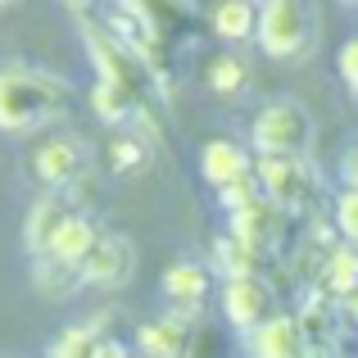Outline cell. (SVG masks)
Segmentation results:
<instances>
[{"mask_svg":"<svg viewBox=\"0 0 358 358\" xmlns=\"http://www.w3.org/2000/svg\"><path fill=\"white\" fill-rule=\"evenodd\" d=\"M69 109V87L36 69L0 73V131H32Z\"/></svg>","mask_w":358,"mask_h":358,"instance_id":"obj_1","label":"cell"},{"mask_svg":"<svg viewBox=\"0 0 358 358\" xmlns=\"http://www.w3.org/2000/svg\"><path fill=\"white\" fill-rule=\"evenodd\" d=\"M308 141H313V118L299 100H272L259 109L254 118V150L263 159L281 155V159H304Z\"/></svg>","mask_w":358,"mask_h":358,"instance_id":"obj_2","label":"cell"},{"mask_svg":"<svg viewBox=\"0 0 358 358\" xmlns=\"http://www.w3.org/2000/svg\"><path fill=\"white\" fill-rule=\"evenodd\" d=\"M259 41L272 59H295L313 41V9L308 0H263L259 9Z\"/></svg>","mask_w":358,"mask_h":358,"instance_id":"obj_3","label":"cell"},{"mask_svg":"<svg viewBox=\"0 0 358 358\" xmlns=\"http://www.w3.org/2000/svg\"><path fill=\"white\" fill-rule=\"evenodd\" d=\"M82 168H87V145L78 136H45L41 145L32 150V173L41 186L59 191V186L78 182Z\"/></svg>","mask_w":358,"mask_h":358,"instance_id":"obj_4","label":"cell"},{"mask_svg":"<svg viewBox=\"0 0 358 358\" xmlns=\"http://www.w3.org/2000/svg\"><path fill=\"white\" fill-rule=\"evenodd\" d=\"M259 186H263V195H268L277 209H295V204L308 200V186H313V177H308L304 159L268 155V159L259 164Z\"/></svg>","mask_w":358,"mask_h":358,"instance_id":"obj_5","label":"cell"},{"mask_svg":"<svg viewBox=\"0 0 358 358\" xmlns=\"http://www.w3.org/2000/svg\"><path fill=\"white\" fill-rule=\"evenodd\" d=\"M131 272H136V250L127 236H114V231L100 236L91 259L82 263V281H91V286H122Z\"/></svg>","mask_w":358,"mask_h":358,"instance_id":"obj_6","label":"cell"},{"mask_svg":"<svg viewBox=\"0 0 358 358\" xmlns=\"http://www.w3.org/2000/svg\"><path fill=\"white\" fill-rule=\"evenodd\" d=\"M222 304H227V317L245 331H259L268 322V308H272V290L263 286L259 277H231L227 290H222Z\"/></svg>","mask_w":358,"mask_h":358,"instance_id":"obj_7","label":"cell"},{"mask_svg":"<svg viewBox=\"0 0 358 358\" xmlns=\"http://www.w3.org/2000/svg\"><path fill=\"white\" fill-rule=\"evenodd\" d=\"M254 358H304L308 354V336L299 327V317H268L254 331Z\"/></svg>","mask_w":358,"mask_h":358,"instance_id":"obj_8","label":"cell"},{"mask_svg":"<svg viewBox=\"0 0 358 358\" xmlns=\"http://www.w3.org/2000/svg\"><path fill=\"white\" fill-rule=\"evenodd\" d=\"M200 173H204V182H213L222 191V186L250 177V155H245L236 141H209L204 155H200Z\"/></svg>","mask_w":358,"mask_h":358,"instance_id":"obj_9","label":"cell"},{"mask_svg":"<svg viewBox=\"0 0 358 358\" xmlns=\"http://www.w3.org/2000/svg\"><path fill=\"white\" fill-rule=\"evenodd\" d=\"M73 218V209L59 200V195H45V200H36L32 204V213H27V250L32 254H45L55 245V236L64 231V222Z\"/></svg>","mask_w":358,"mask_h":358,"instance_id":"obj_10","label":"cell"},{"mask_svg":"<svg viewBox=\"0 0 358 358\" xmlns=\"http://www.w3.org/2000/svg\"><path fill=\"white\" fill-rule=\"evenodd\" d=\"M164 295L173 299L177 308L195 313V308L209 299V272H204L200 263H173V268L164 272Z\"/></svg>","mask_w":358,"mask_h":358,"instance_id":"obj_11","label":"cell"},{"mask_svg":"<svg viewBox=\"0 0 358 358\" xmlns=\"http://www.w3.org/2000/svg\"><path fill=\"white\" fill-rule=\"evenodd\" d=\"M100 231L91 227V218H82V213H73L69 222H64V231L55 236V245L45 250V259H59L69 263V268H82V263L91 259V250H96Z\"/></svg>","mask_w":358,"mask_h":358,"instance_id":"obj_12","label":"cell"},{"mask_svg":"<svg viewBox=\"0 0 358 358\" xmlns=\"http://www.w3.org/2000/svg\"><path fill=\"white\" fill-rule=\"evenodd\" d=\"M272 227H277V204L272 200H259V204H250V209L231 213V236L245 241L250 250H263L268 236H272Z\"/></svg>","mask_w":358,"mask_h":358,"instance_id":"obj_13","label":"cell"},{"mask_svg":"<svg viewBox=\"0 0 358 358\" xmlns=\"http://www.w3.org/2000/svg\"><path fill=\"white\" fill-rule=\"evenodd\" d=\"M254 27H259L254 0H218L213 5V32L222 41H245V36H254Z\"/></svg>","mask_w":358,"mask_h":358,"instance_id":"obj_14","label":"cell"},{"mask_svg":"<svg viewBox=\"0 0 358 358\" xmlns=\"http://www.w3.org/2000/svg\"><path fill=\"white\" fill-rule=\"evenodd\" d=\"M136 341H141V354L145 358H177L182 345H186V336H182V322H177V317H164V322H145L136 331Z\"/></svg>","mask_w":358,"mask_h":358,"instance_id":"obj_15","label":"cell"},{"mask_svg":"<svg viewBox=\"0 0 358 358\" xmlns=\"http://www.w3.org/2000/svg\"><path fill=\"white\" fill-rule=\"evenodd\" d=\"M322 286L331 290V295H341V299H350L354 290H358V250H331L327 254V263H322Z\"/></svg>","mask_w":358,"mask_h":358,"instance_id":"obj_16","label":"cell"},{"mask_svg":"<svg viewBox=\"0 0 358 358\" xmlns=\"http://www.w3.org/2000/svg\"><path fill=\"white\" fill-rule=\"evenodd\" d=\"M213 259H218V268L227 272V281H231V277H254L259 250H250V245L236 241V236H222L218 245H213Z\"/></svg>","mask_w":358,"mask_h":358,"instance_id":"obj_17","label":"cell"},{"mask_svg":"<svg viewBox=\"0 0 358 358\" xmlns=\"http://www.w3.org/2000/svg\"><path fill=\"white\" fill-rule=\"evenodd\" d=\"M204 78H209L213 91L236 96V91H245V82H250V69H245V59H236V55H218V59L204 69Z\"/></svg>","mask_w":358,"mask_h":358,"instance_id":"obj_18","label":"cell"},{"mask_svg":"<svg viewBox=\"0 0 358 358\" xmlns=\"http://www.w3.org/2000/svg\"><path fill=\"white\" fill-rule=\"evenodd\" d=\"M78 281H82V268H69V263L41 254V263H36V286H41L45 295H69Z\"/></svg>","mask_w":358,"mask_h":358,"instance_id":"obj_19","label":"cell"},{"mask_svg":"<svg viewBox=\"0 0 358 358\" xmlns=\"http://www.w3.org/2000/svg\"><path fill=\"white\" fill-rule=\"evenodd\" d=\"M100 336L96 327H73V331L59 336V345L50 350V358H100Z\"/></svg>","mask_w":358,"mask_h":358,"instance_id":"obj_20","label":"cell"},{"mask_svg":"<svg viewBox=\"0 0 358 358\" xmlns=\"http://www.w3.org/2000/svg\"><path fill=\"white\" fill-rule=\"evenodd\" d=\"M259 177H241V182H231V186H222L218 191V200L227 204L231 213H241V209H250V204H259Z\"/></svg>","mask_w":358,"mask_h":358,"instance_id":"obj_21","label":"cell"},{"mask_svg":"<svg viewBox=\"0 0 358 358\" xmlns=\"http://www.w3.org/2000/svg\"><path fill=\"white\" fill-rule=\"evenodd\" d=\"M109 159H114L118 173H131V168H141V159H145V145H141L136 136H118L114 145H109Z\"/></svg>","mask_w":358,"mask_h":358,"instance_id":"obj_22","label":"cell"},{"mask_svg":"<svg viewBox=\"0 0 358 358\" xmlns=\"http://www.w3.org/2000/svg\"><path fill=\"white\" fill-rule=\"evenodd\" d=\"M336 227H341L345 241L358 245V191H345L341 200H336Z\"/></svg>","mask_w":358,"mask_h":358,"instance_id":"obj_23","label":"cell"},{"mask_svg":"<svg viewBox=\"0 0 358 358\" xmlns=\"http://www.w3.org/2000/svg\"><path fill=\"white\" fill-rule=\"evenodd\" d=\"M341 78L358 91V41H345V50H341Z\"/></svg>","mask_w":358,"mask_h":358,"instance_id":"obj_24","label":"cell"},{"mask_svg":"<svg viewBox=\"0 0 358 358\" xmlns=\"http://www.w3.org/2000/svg\"><path fill=\"white\" fill-rule=\"evenodd\" d=\"M341 173H345V182H350V191H358V145L345 155V164H341Z\"/></svg>","mask_w":358,"mask_h":358,"instance_id":"obj_25","label":"cell"},{"mask_svg":"<svg viewBox=\"0 0 358 358\" xmlns=\"http://www.w3.org/2000/svg\"><path fill=\"white\" fill-rule=\"evenodd\" d=\"M100 358H131V354H127V345H118V341H105V345H100Z\"/></svg>","mask_w":358,"mask_h":358,"instance_id":"obj_26","label":"cell"},{"mask_svg":"<svg viewBox=\"0 0 358 358\" xmlns=\"http://www.w3.org/2000/svg\"><path fill=\"white\" fill-rule=\"evenodd\" d=\"M345 313H350V317H354V322H358V290H354V295H350V299H345Z\"/></svg>","mask_w":358,"mask_h":358,"instance_id":"obj_27","label":"cell"}]
</instances>
